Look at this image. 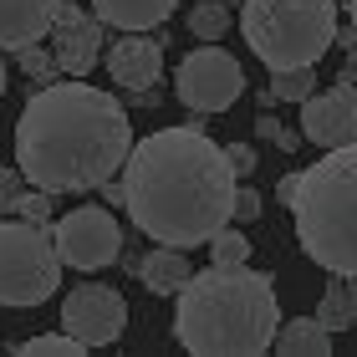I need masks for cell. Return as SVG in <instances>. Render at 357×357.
Instances as JSON below:
<instances>
[{
    "label": "cell",
    "instance_id": "obj_25",
    "mask_svg": "<svg viewBox=\"0 0 357 357\" xmlns=\"http://www.w3.org/2000/svg\"><path fill=\"white\" fill-rule=\"evenodd\" d=\"M225 158H230L235 178H250V174H255V164H261V153H255L250 143H230V149H225Z\"/></svg>",
    "mask_w": 357,
    "mask_h": 357
},
{
    "label": "cell",
    "instance_id": "obj_11",
    "mask_svg": "<svg viewBox=\"0 0 357 357\" xmlns=\"http://www.w3.org/2000/svg\"><path fill=\"white\" fill-rule=\"evenodd\" d=\"M301 138L317 143L321 153L342 149V143H357V87L337 82L327 92L301 97Z\"/></svg>",
    "mask_w": 357,
    "mask_h": 357
},
{
    "label": "cell",
    "instance_id": "obj_9",
    "mask_svg": "<svg viewBox=\"0 0 357 357\" xmlns=\"http://www.w3.org/2000/svg\"><path fill=\"white\" fill-rule=\"evenodd\" d=\"M128 327V301L118 286H102V281H82L77 291H67L61 301V332L77 337L87 352L92 347H112Z\"/></svg>",
    "mask_w": 357,
    "mask_h": 357
},
{
    "label": "cell",
    "instance_id": "obj_4",
    "mask_svg": "<svg viewBox=\"0 0 357 357\" xmlns=\"http://www.w3.org/2000/svg\"><path fill=\"white\" fill-rule=\"evenodd\" d=\"M291 209L301 250L332 275H357V143L327 149L321 164L301 169Z\"/></svg>",
    "mask_w": 357,
    "mask_h": 357
},
{
    "label": "cell",
    "instance_id": "obj_1",
    "mask_svg": "<svg viewBox=\"0 0 357 357\" xmlns=\"http://www.w3.org/2000/svg\"><path fill=\"white\" fill-rule=\"evenodd\" d=\"M123 209L153 245H204L235 220V169L204 128H158L123 158Z\"/></svg>",
    "mask_w": 357,
    "mask_h": 357
},
{
    "label": "cell",
    "instance_id": "obj_5",
    "mask_svg": "<svg viewBox=\"0 0 357 357\" xmlns=\"http://www.w3.org/2000/svg\"><path fill=\"white\" fill-rule=\"evenodd\" d=\"M240 31L271 72L317 67L337 41V0H245Z\"/></svg>",
    "mask_w": 357,
    "mask_h": 357
},
{
    "label": "cell",
    "instance_id": "obj_30",
    "mask_svg": "<svg viewBox=\"0 0 357 357\" xmlns=\"http://www.w3.org/2000/svg\"><path fill=\"white\" fill-rule=\"evenodd\" d=\"M6 82H10V72H6V61H0V97H6Z\"/></svg>",
    "mask_w": 357,
    "mask_h": 357
},
{
    "label": "cell",
    "instance_id": "obj_16",
    "mask_svg": "<svg viewBox=\"0 0 357 357\" xmlns=\"http://www.w3.org/2000/svg\"><path fill=\"white\" fill-rule=\"evenodd\" d=\"M271 352H281V357H327L332 352V332L321 327L317 317H291L286 327H275Z\"/></svg>",
    "mask_w": 357,
    "mask_h": 357
},
{
    "label": "cell",
    "instance_id": "obj_7",
    "mask_svg": "<svg viewBox=\"0 0 357 357\" xmlns=\"http://www.w3.org/2000/svg\"><path fill=\"white\" fill-rule=\"evenodd\" d=\"M240 92H245V72H240V61L215 41H204L199 52H189L174 72V97L189 112H230L240 102Z\"/></svg>",
    "mask_w": 357,
    "mask_h": 357
},
{
    "label": "cell",
    "instance_id": "obj_10",
    "mask_svg": "<svg viewBox=\"0 0 357 357\" xmlns=\"http://www.w3.org/2000/svg\"><path fill=\"white\" fill-rule=\"evenodd\" d=\"M46 41H52V61L61 77H87L97 61H102V21L87 15L82 6H72V0H56L52 10V31H46Z\"/></svg>",
    "mask_w": 357,
    "mask_h": 357
},
{
    "label": "cell",
    "instance_id": "obj_2",
    "mask_svg": "<svg viewBox=\"0 0 357 357\" xmlns=\"http://www.w3.org/2000/svg\"><path fill=\"white\" fill-rule=\"evenodd\" d=\"M133 149V123L123 102L87 77L46 82L15 118V169L31 189L87 194L102 189Z\"/></svg>",
    "mask_w": 357,
    "mask_h": 357
},
{
    "label": "cell",
    "instance_id": "obj_6",
    "mask_svg": "<svg viewBox=\"0 0 357 357\" xmlns=\"http://www.w3.org/2000/svg\"><path fill=\"white\" fill-rule=\"evenodd\" d=\"M61 291V255L52 245V225L0 215V306L31 312Z\"/></svg>",
    "mask_w": 357,
    "mask_h": 357
},
{
    "label": "cell",
    "instance_id": "obj_24",
    "mask_svg": "<svg viewBox=\"0 0 357 357\" xmlns=\"http://www.w3.org/2000/svg\"><path fill=\"white\" fill-rule=\"evenodd\" d=\"M255 133H261L266 143H275V149H281V153H291V149H296V143H301V133H291V128H286L281 118H271V112H261V123H255Z\"/></svg>",
    "mask_w": 357,
    "mask_h": 357
},
{
    "label": "cell",
    "instance_id": "obj_3",
    "mask_svg": "<svg viewBox=\"0 0 357 357\" xmlns=\"http://www.w3.org/2000/svg\"><path fill=\"white\" fill-rule=\"evenodd\" d=\"M174 337L194 357H261L281 327L275 281L250 266L194 271L174 291Z\"/></svg>",
    "mask_w": 357,
    "mask_h": 357
},
{
    "label": "cell",
    "instance_id": "obj_14",
    "mask_svg": "<svg viewBox=\"0 0 357 357\" xmlns=\"http://www.w3.org/2000/svg\"><path fill=\"white\" fill-rule=\"evenodd\" d=\"M178 0H92V15L112 31H153L174 15Z\"/></svg>",
    "mask_w": 357,
    "mask_h": 357
},
{
    "label": "cell",
    "instance_id": "obj_22",
    "mask_svg": "<svg viewBox=\"0 0 357 357\" xmlns=\"http://www.w3.org/2000/svg\"><path fill=\"white\" fill-rule=\"evenodd\" d=\"M10 215H21L31 225H52V194L46 189H21V199H15Z\"/></svg>",
    "mask_w": 357,
    "mask_h": 357
},
{
    "label": "cell",
    "instance_id": "obj_20",
    "mask_svg": "<svg viewBox=\"0 0 357 357\" xmlns=\"http://www.w3.org/2000/svg\"><path fill=\"white\" fill-rule=\"evenodd\" d=\"M312 87H317V72L312 67L271 72V97H275V102H301V97H312Z\"/></svg>",
    "mask_w": 357,
    "mask_h": 357
},
{
    "label": "cell",
    "instance_id": "obj_28",
    "mask_svg": "<svg viewBox=\"0 0 357 357\" xmlns=\"http://www.w3.org/2000/svg\"><path fill=\"white\" fill-rule=\"evenodd\" d=\"M296 189H301V169H291V174H281V184H275V199H281V204L291 209V199H296Z\"/></svg>",
    "mask_w": 357,
    "mask_h": 357
},
{
    "label": "cell",
    "instance_id": "obj_23",
    "mask_svg": "<svg viewBox=\"0 0 357 357\" xmlns=\"http://www.w3.org/2000/svg\"><path fill=\"white\" fill-rule=\"evenodd\" d=\"M21 67H26V77H36L41 87H46V82H56V61H52V52H41V41L21 46Z\"/></svg>",
    "mask_w": 357,
    "mask_h": 357
},
{
    "label": "cell",
    "instance_id": "obj_13",
    "mask_svg": "<svg viewBox=\"0 0 357 357\" xmlns=\"http://www.w3.org/2000/svg\"><path fill=\"white\" fill-rule=\"evenodd\" d=\"M56 0H0V52H21L31 41H46Z\"/></svg>",
    "mask_w": 357,
    "mask_h": 357
},
{
    "label": "cell",
    "instance_id": "obj_15",
    "mask_svg": "<svg viewBox=\"0 0 357 357\" xmlns=\"http://www.w3.org/2000/svg\"><path fill=\"white\" fill-rule=\"evenodd\" d=\"M189 275H194V266H189V255L178 250V245H158V250H149L138 261V281L149 286L153 296H174Z\"/></svg>",
    "mask_w": 357,
    "mask_h": 357
},
{
    "label": "cell",
    "instance_id": "obj_27",
    "mask_svg": "<svg viewBox=\"0 0 357 357\" xmlns=\"http://www.w3.org/2000/svg\"><path fill=\"white\" fill-rule=\"evenodd\" d=\"M255 215H261V189H250V184L240 189V184H235V220H245V225H250Z\"/></svg>",
    "mask_w": 357,
    "mask_h": 357
},
{
    "label": "cell",
    "instance_id": "obj_26",
    "mask_svg": "<svg viewBox=\"0 0 357 357\" xmlns=\"http://www.w3.org/2000/svg\"><path fill=\"white\" fill-rule=\"evenodd\" d=\"M21 184H26L21 169H6V164H0V215H10V209H15V199H21Z\"/></svg>",
    "mask_w": 357,
    "mask_h": 357
},
{
    "label": "cell",
    "instance_id": "obj_12",
    "mask_svg": "<svg viewBox=\"0 0 357 357\" xmlns=\"http://www.w3.org/2000/svg\"><path fill=\"white\" fill-rule=\"evenodd\" d=\"M107 77L128 92H149L164 77V41H153L149 31H123L107 46Z\"/></svg>",
    "mask_w": 357,
    "mask_h": 357
},
{
    "label": "cell",
    "instance_id": "obj_21",
    "mask_svg": "<svg viewBox=\"0 0 357 357\" xmlns=\"http://www.w3.org/2000/svg\"><path fill=\"white\" fill-rule=\"evenodd\" d=\"M15 352L21 357H82L87 347L77 342V337H67V332H46V337H26Z\"/></svg>",
    "mask_w": 357,
    "mask_h": 357
},
{
    "label": "cell",
    "instance_id": "obj_17",
    "mask_svg": "<svg viewBox=\"0 0 357 357\" xmlns=\"http://www.w3.org/2000/svg\"><path fill=\"white\" fill-rule=\"evenodd\" d=\"M204 245H209V266H245L250 261V240H245V230H235V225H220Z\"/></svg>",
    "mask_w": 357,
    "mask_h": 357
},
{
    "label": "cell",
    "instance_id": "obj_18",
    "mask_svg": "<svg viewBox=\"0 0 357 357\" xmlns=\"http://www.w3.org/2000/svg\"><path fill=\"white\" fill-rule=\"evenodd\" d=\"M317 321H321L327 332H347L352 321H357V306H352V296H347L342 281L327 286V296H321V306H317Z\"/></svg>",
    "mask_w": 357,
    "mask_h": 357
},
{
    "label": "cell",
    "instance_id": "obj_8",
    "mask_svg": "<svg viewBox=\"0 0 357 357\" xmlns=\"http://www.w3.org/2000/svg\"><path fill=\"white\" fill-rule=\"evenodd\" d=\"M52 245L61 255V266L102 271V266H112L123 255V225L112 220V209L82 204V209H67V215L52 225Z\"/></svg>",
    "mask_w": 357,
    "mask_h": 357
},
{
    "label": "cell",
    "instance_id": "obj_31",
    "mask_svg": "<svg viewBox=\"0 0 357 357\" xmlns=\"http://www.w3.org/2000/svg\"><path fill=\"white\" fill-rule=\"evenodd\" d=\"M347 15H352V31H357V0H347Z\"/></svg>",
    "mask_w": 357,
    "mask_h": 357
},
{
    "label": "cell",
    "instance_id": "obj_29",
    "mask_svg": "<svg viewBox=\"0 0 357 357\" xmlns=\"http://www.w3.org/2000/svg\"><path fill=\"white\" fill-rule=\"evenodd\" d=\"M347 281V296H352V306H357V275H342Z\"/></svg>",
    "mask_w": 357,
    "mask_h": 357
},
{
    "label": "cell",
    "instance_id": "obj_19",
    "mask_svg": "<svg viewBox=\"0 0 357 357\" xmlns=\"http://www.w3.org/2000/svg\"><path fill=\"white\" fill-rule=\"evenodd\" d=\"M189 31L199 41H220L225 31H230V6H225V0H199V6L189 10Z\"/></svg>",
    "mask_w": 357,
    "mask_h": 357
}]
</instances>
